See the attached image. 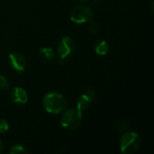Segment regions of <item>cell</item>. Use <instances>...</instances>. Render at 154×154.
Instances as JSON below:
<instances>
[{
    "mask_svg": "<svg viewBox=\"0 0 154 154\" xmlns=\"http://www.w3.org/2000/svg\"><path fill=\"white\" fill-rule=\"evenodd\" d=\"M44 109L52 115L64 112L68 106L67 98L59 92H50L46 94L42 100Z\"/></svg>",
    "mask_w": 154,
    "mask_h": 154,
    "instance_id": "6da1fadb",
    "label": "cell"
},
{
    "mask_svg": "<svg viewBox=\"0 0 154 154\" xmlns=\"http://www.w3.org/2000/svg\"><path fill=\"white\" fill-rule=\"evenodd\" d=\"M141 146V138L135 132H125L120 140V150L123 153H134Z\"/></svg>",
    "mask_w": 154,
    "mask_h": 154,
    "instance_id": "7a4b0ae2",
    "label": "cell"
},
{
    "mask_svg": "<svg viewBox=\"0 0 154 154\" xmlns=\"http://www.w3.org/2000/svg\"><path fill=\"white\" fill-rule=\"evenodd\" d=\"M82 123V111L76 108H69L66 110L60 119L62 127L68 130H74L78 128Z\"/></svg>",
    "mask_w": 154,
    "mask_h": 154,
    "instance_id": "3957f363",
    "label": "cell"
},
{
    "mask_svg": "<svg viewBox=\"0 0 154 154\" xmlns=\"http://www.w3.org/2000/svg\"><path fill=\"white\" fill-rule=\"evenodd\" d=\"M93 17V11L89 6L78 5L70 12V19L75 23H84L89 22Z\"/></svg>",
    "mask_w": 154,
    "mask_h": 154,
    "instance_id": "277c9868",
    "label": "cell"
},
{
    "mask_svg": "<svg viewBox=\"0 0 154 154\" xmlns=\"http://www.w3.org/2000/svg\"><path fill=\"white\" fill-rule=\"evenodd\" d=\"M75 51L74 40L69 36H64L58 44V60L60 62L64 61Z\"/></svg>",
    "mask_w": 154,
    "mask_h": 154,
    "instance_id": "5b68a950",
    "label": "cell"
},
{
    "mask_svg": "<svg viewBox=\"0 0 154 154\" xmlns=\"http://www.w3.org/2000/svg\"><path fill=\"white\" fill-rule=\"evenodd\" d=\"M9 63L17 72H23L26 68V59L19 52H13L9 55Z\"/></svg>",
    "mask_w": 154,
    "mask_h": 154,
    "instance_id": "8992f818",
    "label": "cell"
},
{
    "mask_svg": "<svg viewBox=\"0 0 154 154\" xmlns=\"http://www.w3.org/2000/svg\"><path fill=\"white\" fill-rule=\"evenodd\" d=\"M96 98V93L92 89H87L78 99L77 108L80 111L86 110Z\"/></svg>",
    "mask_w": 154,
    "mask_h": 154,
    "instance_id": "52a82bcc",
    "label": "cell"
},
{
    "mask_svg": "<svg viewBox=\"0 0 154 154\" xmlns=\"http://www.w3.org/2000/svg\"><path fill=\"white\" fill-rule=\"evenodd\" d=\"M10 97H11L12 101L15 104L23 105V104H26L28 101L27 92L23 88H20V87L14 88L11 91Z\"/></svg>",
    "mask_w": 154,
    "mask_h": 154,
    "instance_id": "ba28073f",
    "label": "cell"
},
{
    "mask_svg": "<svg viewBox=\"0 0 154 154\" xmlns=\"http://www.w3.org/2000/svg\"><path fill=\"white\" fill-rule=\"evenodd\" d=\"M94 50H95L97 54H98L100 56H105L107 54V52L109 51V46L106 41L101 40V41H98L95 43Z\"/></svg>",
    "mask_w": 154,
    "mask_h": 154,
    "instance_id": "9c48e42d",
    "label": "cell"
},
{
    "mask_svg": "<svg viewBox=\"0 0 154 154\" xmlns=\"http://www.w3.org/2000/svg\"><path fill=\"white\" fill-rule=\"evenodd\" d=\"M40 56L46 61H51L55 58V52L51 48L49 47H42L40 49Z\"/></svg>",
    "mask_w": 154,
    "mask_h": 154,
    "instance_id": "30bf717a",
    "label": "cell"
},
{
    "mask_svg": "<svg viewBox=\"0 0 154 154\" xmlns=\"http://www.w3.org/2000/svg\"><path fill=\"white\" fill-rule=\"evenodd\" d=\"M9 152L11 154H24L28 153V151L26 150V148L24 146H23L21 144H15V145L12 146Z\"/></svg>",
    "mask_w": 154,
    "mask_h": 154,
    "instance_id": "8fae6325",
    "label": "cell"
},
{
    "mask_svg": "<svg viewBox=\"0 0 154 154\" xmlns=\"http://www.w3.org/2000/svg\"><path fill=\"white\" fill-rule=\"evenodd\" d=\"M88 31L92 34H97L100 31V25L97 22L90 20L89 21V25H88Z\"/></svg>",
    "mask_w": 154,
    "mask_h": 154,
    "instance_id": "7c38bea8",
    "label": "cell"
},
{
    "mask_svg": "<svg viewBox=\"0 0 154 154\" xmlns=\"http://www.w3.org/2000/svg\"><path fill=\"white\" fill-rule=\"evenodd\" d=\"M9 130V124L5 119H0V134L6 133Z\"/></svg>",
    "mask_w": 154,
    "mask_h": 154,
    "instance_id": "4fadbf2b",
    "label": "cell"
},
{
    "mask_svg": "<svg viewBox=\"0 0 154 154\" xmlns=\"http://www.w3.org/2000/svg\"><path fill=\"white\" fill-rule=\"evenodd\" d=\"M8 87H9V81H8V79L5 77L0 75V89H5Z\"/></svg>",
    "mask_w": 154,
    "mask_h": 154,
    "instance_id": "5bb4252c",
    "label": "cell"
},
{
    "mask_svg": "<svg viewBox=\"0 0 154 154\" xmlns=\"http://www.w3.org/2000/svg\"><path fill=\"white\" fill-rule=\"evenodd\" d=\"M128 129V125L125 123V122H123V123H120L118 125H117V130L121 133H124V132H126Z\"/></svg>",
    "mask_w": 154,
    "mask_h": 154,
    "instance_id": "9a60e30c",
    "label": "cell"
},
{
    "mask_svg": "<svg viewBox=\"0 0 154 154\" xmlns=\"http://www.w3.org/2000/svg\"><path fill=\"white\" fill-rule=\"evenodd\" d=\"M3 150H4V145H3V143H2L1 140H0V153L3 152Z\"/></svg>",
    "mask_w": 154,
    "mask_h": 154,
    "instance_id": "2e32d148",
    "label": "cell"
},
{
    "mask_svg": "<svg viewBox=\"0 0 154 154\" xmlns=\"http://www.w3.org/2000/svg\"><path fill=\"white\" fill-rule=\"evenodd\" d=\"M79 1H81V2H88L90 0H79Z\"/></svg>",
    "mask_w": 154,
    "mask_h": 154,
    "instance_id": "e0dca14e",
    "label": "cell"
}]
</instances>
